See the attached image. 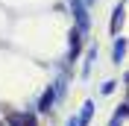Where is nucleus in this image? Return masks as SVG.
<instances>
[{"label":"nucleus","instance_id":"f257e3e1","mask_svg":"<svg viewBox=\"0 0 129 126\" xmlns=\"http://www.w3.org/2000/svg\"><path fill=\"white\" fill-rule=\"evenodd\" d=\"M9 126H35V117L32 114H9Z\"/></svg>","mask_w":129,"mask_h":126},{"label":"nucleus","instance_id":"f03ea898","mask_svg":"<svg viewBox=\"0 0 129 126\" xmlns=\"http://www.w3.org/2000/svg\"><path fill=\"white\" fill-rule=\"evenodd\" d=\"M91 111H94V103H85V109H82V114H79V120H76V126H88Z\"/></svg>","mask_w":129,"mask_h":126},{"label":"nucleus","instance_id":"7ed1b4c3","mask_svg":"<svg viewBox=\"0 0 129 126\" xmlns=\"http://www.w3.org/2000/svg\"><path fill=\"white\" fill-rule=\"evenodd\" d=\"M53 100H56V91H44V97H41V111H50V106H53Z\"/></svg>","mask_w":129,"mask_h":126},{"label":"nucleus","instance_id":"20e7f679","mask_svg":"<svg viewBox=\"0 0 129 126\" xmlns=\"http://www.w3.org/2000/svg\"><path fill=\"white\" fill-rule=\"evenodd\" d=\"M76 53H79V29L71 32V59H73Z\"/></svg>","mask_w":129,"mask_h":126},{"label":"nucleus","instance_id":"39448f33","mask_svg":"<svg viewBox=\"0 0 129 126\" xmlns=\"http://www.w3.org/2000/svg\"><path fill=\"white\" fill-rule=\"evenodd\" d=\"M123 24V6L114 9V18H112V32H117V26Z\"/></svg>","mask_w":129,"mask_h":126},{"label":"nucleus","instance_id":"423d86ee","mask_svg":"<svg viewBox=\"0 0 129 126\" xmlns=\"http://www.w3.org/2000/svg\"><path fill=\"white\" fill-rule=\"evenodd\" d=\"M123 53H126V41H117V44H114V62H120V59H123Z\"/></svg>","mask_w":129,"mask_h":126},{"label":"nucleus","instance_id":"0eeeda50","mask_svg":"<svg viewBox=\"0 0 129 126\" xmlns=\"http://www.w3.org/2000/svg\"><path fill=\"white\" fill-rule=\"evenodd\" d=\"M68 126H76V120H73V117H71V120H68Z\"/></svg>","mask_w":129,"mask_h":126},{"label":"nucleus","instance_id":"6e6552de","mask_svg":"<svg viewBox=\"0 0 129 126\" xmlns=\"http://www.w3.org/2000/svg\"><path fill=\"white\" fill-rule=\"evenodd\" d=\"M126 82H129V76H126Z\"/></svg>","mask_w":129,"mask_h":126},{"label":"nucleus","instance_id":"1a4fd4ad","mask_svg":"<svg viewBox=\"0 0 129 126\" xmlns=\"http://www.w3.org/2000/svg\"><path fill=\"white\" fill-rule=\"evenodd\" d=\"M0 126H3V123H0Z\"/></svg>","mask_w":129,"mask_h":126}]
</instances>
